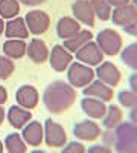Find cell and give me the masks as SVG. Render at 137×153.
Here are the masks:
<instances>
[{
    "label": "cell",
    "mask_w": 137,
    "mask_h": 153,
    "mask_svg": "<svg viewBox=\"0 0 137 153\" xmlns=\"http://www.w3.org/2000/svg\"><path fill=\"white\" fill-rule=\"evenodd\" d=\"M75 101H76L75 87L63 80L52 81L43 92V103L46 109L53 115H59L69 110L75 104Z\"/></svg>",
    "instance_id": "cell-1"
},
{
    "label": "cell",
    "mask_w": 137,
    "mask_h": 153,
    "mask_svg": "<svg viewBox=\"0 0 137 153\" xmlns=\"http://www.w3.org/2000/svg\"><path fill=\"white\" fill-rule=\"evenodd\" d=\"M116 144L117 153H137V126L130 123H120L116 129Z\"/></svg>",
    "instance_id": "cell-2"
},
{
    "label": "cell",
    "mask_w": 137,
    "mask_h": 153,
    "mask_svg": "<svg viewBox=\"0 0 137 153\" xmlns=\"http://www.w3.org/2000/svg\"><path fill=\"white\" fill-rule=\"evenodd\" d=\"M96 45L99 46V49L102 51L104 55L113 57V55L120 54L123 42H122V37H120L119 32H116L114 29L107 28V29H102L101 32L97 34Z\"/></svg>",
    "instance_id": "cell-3"
},
{
    "label": "cell",
    "mask_w": 137,
    "mask_h": 153,
    "mask_svg": "<svg viewBox=\"0 0 137 153\" xmlns=\"http://www.w3.org/2000/svg\"><path fill=\"white\" fill-rule=\"evenodd\" d=\"M95 71L92 69V66H87L84 63L79 61H75L70 63V66L67 68V80L69 84L73 86L75 89L76 87H85L87 84H90L95 80Z\"/></svg>",
    "instance_id": "cell-4"
},
{
    "label": "cell",
    "mask_w": 137,
    "mask_h": 153,
    "mask_svg": "<svg viewBox=\"0 0 137 153\" xmlns=\"http://www.w3.org/2000/svg\"><path fill=\"white\" fill-rule=\"evenodd\" d=\"M43 127H44V141L49 147L58 149V147H64L67 144V133L61 124L47 118Z\"/></svg>",
    "instance_id": "cell-5"
},
{
    "label": "cell",
    "mask_w": 137,
    "mask_h": 153,
    "mask_svg": "<svg viewBox=\"0 0 137 153\" xmlns=\"http://www.w3.org/2000/svg\"><path fill=\"white\" fill-rule=\"evenodd\" d=\"M24 22H26V26L32 35H43L51 28V17L47 12L41 9L29 11L24 17Z\"/></svg>",
    "instance_id": "cell-6"
},
{
    "label": "cell",
    "mask_w": 137,
    "mask_h": 153,
    "mask_svg": "<svg viewBox=\"0 0 137 153\" xmlns=\"http://www.w3.org/2000/svg\"><path fill=\"white\" fill-rule=\"evenodd\" d=\"M76 60L79 63H84L87 66H97L104 61V54L99 49V46L96 45V42H89L87 45H84L81 49H78L76 52Z\"/></svg>",
    "instance_id": "cell-7"
},
{
    "label": "cell",
    "mask_w": 137,
    "mask_h": 153,
    "mask_svg": "<svg viewBox=\"0 0 137 153\" xmlns=\"http://www.w3.org/2000/svg\"><path fill=\"white\" fill-rule=\"evenodd\" d=\"M95 74L97 76V80H101L110 87L117 86L120 83V76H122L119 68L111 61H102L101 65H97Z\"/></svg>",
    "instance_id": "cell-8"
},
{
    "label": "cell",
    "mask_w": 137,
    "mask_h": 153,
    "mask_svg": "<svg viewBox=\"0 0 137 153\" xmlns=\"http://www.w3.org/2000/svg\"><path fill=\"white\" fill-rule=\"evenodd\" d=\"M15 101H17V104L20 107L32 110L40 103V94L34 86L23 84L17 89V92H15Z\"/></svg>",
    "instance_id": "cell-9"
},
{
    "label": "cell",
    "mask_w": 137,
    "mask_h": 153,
    "mask_svg": "<svg viewBox=\"0 0 137 153\" xmlns=\"http://www.w3.org/2000/svg\"><path fill=\"white\" fill-rule=\"evenodd\" d=\"M101 127L97 123L92 120H84L73 126V135L81 141H96L97 138H101Z\"/></svg>",
    "instance_id": "cell-10"
},
{
    "label": "cell",
    "mask_w": 137,
    "mask_h": 153,
    "mask_svg": "<svg viewBox=\"0 0 137 153\" xmlns=\"http://www.w3.org/2000/svg\"><path fill=\"white\" fill-rule=\"evenodd\" d=\"M49 61H51V66L53 71L64 72L73 61V55L63 45H55L52 51L49 52Z\"/></svg>",
    "instance_id": "cell-11"
},
{
    "label": "cell",
    "mask_w": 137,
    "mask_h": 153,
    "mask_svg": "<svg viewBox=\"0 0 137 153\" xmlns=\"http://www.w3.org/2000/svg\"><path fill=\"white\" fill-rule=\"evenodd\" d=\"M21 138L31 147H38L44 141V127L40 121H29L21 129Z\"/></svg>",
    "instance_id": "cell-12"
},
{
    "label": "cell",
    "mask_w": 137,
    "mask_h": 153,
    "mask_svg": "<svg viewBox=\"0 0 137 153\" xmlns=\"http://www.w3.org/2000/svg\"><path fill=\"white\" fill-rule=\"evenodd\" d=\"M72 12H73V17L79 23L87 25V26H90V28L95 26L96 16H95L89 0H75L73 5H72Z\"/></svg>",
    "instance_id": "cell-13"
},
{
    "label": "cell",
    "mask_w": 137,
    "mask_h": 153,
    "mask_svg": "<svg viewBox=\"0 0 137 153\" xmlns=\"http://www.w3.org/2000/svg\"><path fill=\"white\" fill-rule=\"evenodd\" d=\"M82 92L85 97H92V98H97L104 101V103H108V101L113 100L114 92H113V87L107 86L105 83H102L101 80H93L90 84H87Z\"/></svg>",
    "instance_id": "cell-14"
},
{
    "label": "cell",
    "mask_w": 137,
    "mask_h": 153,
    "mask_svg": "<svg viewBox=\"0 0 137 153\" xmlns=\"http://www.w3.org/2000/svg\"><path fill=\"white\" fill-rule=\"evenodd\" d=\"M49 52L51 51H49L44 40H41V38H32L28 45L26 55L35 65H43L44 61L49 60Z\"/></svg>",
    "instance_id": "cell-15"
},
{
    "label": "cell",
    "mask_w": 137,
    "mask_h": 153,
    "mask_svg": "<svg viewBox=\"0 0 137 153\" xmlns=\"http://www.w3.org/2000/svg\"><path fill=\"white\" fill-rule=\"evenodd\" d=\"M81 109L92 120H102L107 112V106L104 101L92 97H85L81 100Z\"/></svg>",
    "instance_id": "cell-16"
},
{
    "label": "cell",
    "mask_w": 137,
    "mask_h": 153,
    "mask_svg": "<svg viewBox=\"0 0 137 153\" xmlns=\"http://www.w3.org/2000/svg\"><path fill=\"white\" fill-rule=\"evenodd\" d=\"M136 17H137V9L131 3L117 6L111 11V20H113V23L117 25V26H122V28L130 25L131 22H134Z\"/></svg>",
    "instance_id": "cell-17"
},
{
    "label": "cell",
    "mask_w": 137,
    "mask_h": 153,
    "mask_svg": "<svg viewBox=\"0 0 137 153\" xmlns=\"http://www.w3.org/2000/svg\"><path fill=\"white\" fill-rule=\"evenodd\" d=\"M6 118H8V123L14 127V129L18 130V129H23V127L32 120V113H31V110L23 109L17 104V106L9 107V110L6 113Z\"/></svg>",
    "instance_id": "cell-18"
},
{
    "label": "cell",
    "mask_w": 137,
    "mask_h": 153,
    "mask_svg": "<svg viewBox=\"0 0 137 153\" xmlns=\"http://www.w3.org/2000/svg\"><path fill=\"white\" fill-rule=\"evenodd\" d=\"M81 31V23L75 17H61L56 23V35L63 40L73 37L75 34H78Z\"/></svg>",
    "instance_id": "cell-19"
},
{
    "label": "cell",
    "mask_w": 137,
    "mask_h": 153,
    "mask_svg": "<svg viewBox=\"0 0 137 153\" xmlns=\"http://www.w3.org/2000/svg\"><path fill=\"white\" fill-rule=\"evenodd\" d=\"M5 35L8 38H21L26 40L29 37V29L26 26V22L21 17H14L8 20V23L5 25Z\"/></svg>",
    "instance_id": "cell-20"
},
{
    "label": "cell",
    "mask_w": 137,
    "mask_h": 153,
    "mask_svg": "<svg viewBox=\"0 0 137 153\" xmlns=\"http://www.w3.org/2000/svg\"><path fill=\"white\" fill-rule=\"evenodd\" d=\"M28 43L21 38H8L3 43V55L9 57L11 60H18L26 55Z\"/></svg>",
    "instance_id": "cell-21"
},
{
    "label": "cell",
    "mask_w": 137,
    "mask_h": 153,
    "mask_svg": "<svg viewBox=\"0 0 137 153\" xmlns=\"http://www.w3.org/2000/svg\"><path fill=\"white\" fill-rule=\"evenodd\" d=\"M92 37L93 34L89 31V29H81L78 34H75L73 37L67 38V40H64V48L69 51V52H76L78 49H81L84 45H87L89 42H92Z\"/></svg>",
    "instance_id": "cell-22"
},
{
    "label": "cell",
    "mask_w": 137,
    "mask_h": 153,
    "mask_svg": "<svg viewBox=\"0 0 137 153\" xmlns=\"http://www.w3.org/2000/svg\"><path fill=\"white\" fill-rule=\"evenodd\" d=\"M123 120V112L119 106H114V104H111L107 107V112L104 115V118H102V124L105 129H116V127L122 123Z\"/></svg>",
    "instance_id": "cell-23"
},
{
    "label": "cell",
    "mask_w": 137,
    "mask_h": 153,
    "mask_svg": "<svg viewBox=\"0 0 137 153\" xmlns=\"http://www.w3.org/2000/svg\"><path fill=\"white\" fill-rule=\"evenodd\" d=\"M28 144L18 133H9L5 138V147L8 153H26L28 152Z\"/></svg>",
    "instance_id": "cell-24"
},
{
    "label": "cell",
    "mask_w": 137,
    "mask_h": 153,
    "mask_svg": "<svg viewBox=\"0 0 137 153\" xmlns=\"http://www.w3.org/2000/svg\"><path fill=\"white\" fill-rule=\"evenodd\" d=\"M92 9L95 12V16L97 19H101L102 22H107L111 19V11H113V6L108 3V0H89Z\"/></svg>",
    "instance_id": "cell-25"
},
{
    "label": "cell",
    "mask_w": 137,
    "mask_h": 153,
    "mask_svg": "<svg viewBox=\"0 0 137 153\" xmlns=\"http://www.w3.org/2000/svg\"><path fill=\"white\" fill-rule=\"evenodd\" d=\"M120 58H122L123 65H125L127 68L137 72V42L128 45L127 48H122Z\"/></svg>",
    "instance_id": "cell-26"
},
{
    "label": "cell",
    "mask_w": 137,
    "mask_h": 153,
    "mask_svg": "<svg viewBox=\"0 0 137 153\" xmlns=\"http://www.w3.org/2000/svg\"><path fill=\"white\" fill-rule=\"evenodd\" d=\"M20 12V2L18 0H0V17L11 20L18 17Z\"/></svg>",
    "instance_id": "cell-27"
},
{
    "label": "cell",
    "mask_w": 137,
    "mask_h": 153,
    "mask_svg": "<svg viewBox=\"0 0 137 153\" xmlns=\"http://www.w3.org/2000/svg\"><path fill=\"white\" fill-rule=\"evenodd\" d=\"M14 71H15L14 60H11L6 55H0V80H8L14 74Z\"/></svg>",
    "instance_id": "cell-28"
},
{
    "label": "cell",
    "mask_w": 137,
    "mask_h": 153,
    "mask_svg": "<svg viewBox=\"0 0 137 153\" xmlns=\"http://www.w3.org/2000/svg\"><path fill=\"white\" fill-rule=\"evenodd\" d=\"M117 100H119V104L127 109H133L137 106V94L133 92L131 89L130 91H120L117 94Z\"/></svg>",
    "instance_id": "cell-29"
},
{
    "label": "cell",
    "mask_w": 137,
    "mask_h": 153,
    "mask_svg": "<svg viewBox=\"0 0 137 153\" xmlns=\"http://www.w3.org/2000/svg\"><path fill=\"white\" fill-rule=\"evenodd\" d=\"M85 147L84 144L78 143V141H73V143H67L63 150H61V153H85Z\"/></svg>",
    "instance_id": "cell-30"
},
{
    "label": "cell",
    "mask_w": 137,
    "mask_h": 153,
    "mask_svg": "<svg viewBox=\"0 0 137 153\" xmlns=\"http://www.w3.org/2000/svg\"><path fill=\"white\" fill-rule=\"evenodd\" d=\"M101 136H102V146L114 147V144H116V132L113 129H107L105 132L101 133Z\"/></svg>",
    "instance_id": "cell-31"
},
{
    "label": "cell",
    "mask_w": 137,
    "mask_h": 153,
    "mask_svg": "<svg viewBox=\"0 0 137 153\" xmlns=\"http://www.w3.org/2000/svg\"><path fill=\"white\" fill-rule=\"evenodd\" d=\"M87 153H114V152L111 150V147L96 144V146H92V147L89 149V152H87Z\"/></svg>",
    "instance_id": "cell-32"
},
{
    "label": "cell",
    "mask_w": 137,
    "mask_h": 153,
    "mask_svg": "<svg viewBox=\"0 0 137 153\" xmlns=\"http://www.w3.org/2000/svg\"><path fill=\"white\" fill-rule=\"evenodd\" d=\"M123 31H125L127 34H130V35H133V37L137 38V17H136L134 22H131L130 25H127V26H123Z\"/></svg>",
    "instance_id": "cell-33"
},
{
    "label": "cell",
    "mask_w": 137,
    "mask_h": 153,
    "mask_svg": "<svg viewBox=\"0 0 137 153\" xmlns=\"http://www.w3.org/2000/svg\"><path fill=\"white\" fill-rule=\"evenodd\" d=\"M20 3L26 5V6H38V5H43L46 3L47 0H18Z\"/></svg>",
    "instance_id": "cell-34"
},
{
    "label": "cell",
    "mask_w": 137,
    "mask_h": 153,
    "mask_svg": "<svg viewBox=\"0 0 137 153\" xmlns=\"http://www.w3.org/2000/svg\"><path fill=\"white\" fill-rule=\"evenodd\" d=\"M128 84H130V89H131V91L137 94V72H136V74H133V75L130 76Z\"/></svg>",
    "instance_id": "cell-35"
},
{
    "label": "cell",
    "mask_w": 137,
    "mask_h": 153,
    "mask_svg": "<svg viewBox=\"0 0 137 153\" xmlns=\"http://www.w3.org/2000/svg\"><path fill=\"white\" fill-rule=\"evenodd\" d=\"M6 101H8V91H6L2 84H0V106L5 104Z\"/></svg>",
    "instance_id": "cell-36"
},
{
    "label": "cell",
    "mask_w": 137,
    "mask_h": 153,
    "mask_svg": "<svg viewBox=\"0 0 137 153\" xmlns=\"http://www.w3.org/2000/svg\"><path fill=\"white\" fill-rule=\"evenodd\" d=\"M131 0H108V3L113 6V8H117V6H122V5H127L130 3Z\"/></svg>",
    "instance_id": "cell-37"
},
{
    "label": "cell",
    "mask_w": 137,
    "mask_h": 153,
    "mask_svg": "<svg viewBox=\"0 0 137 153\" xmlns=\"http://www.w3.org/2000/svg\"><path fill=\"white\" fill-rule=\"evenodd\" d=\"M130 121H131L134 126H137V106L133 107L131 112H130Z\"/></svg>",
    "instance_id": "cell-38"
},
{
    "label": "cell",
    "mask_w": 137,
    "mask_h": 153,
    "mask_svg": "<svg viewBox=\"0 0 137 153\" xmlns=\"http://www.w3.org/2000/svg\"><path fill=\"white\" fill-rule=\"evenodd\" d=\"M3 121H5V109L0 106V126H2Z\"/></svg>",
    "instance_id": "cell-39"
},
{
    "label": "cell",
    "mask_w": 137,
    "mask_h": 153,
    "mask_svg": "<svg viewBox=\"0 0 137 153\" xmlns=\"http://www.w3.org/2000/svg\"><path fill=\"white\" fill-rule=\"evenodd\" d=\"M3 32H5V20L0 17V35H2Z\"/></svg>",
    "instance_id": "cell-40"
},
{
    "label": "cell",
    "mask_w": 137,
    "mask_h": 153,
    "mask_svg": "<svg viewBox=\"0 0 137 153\" xmlns=\"http://www.w3.org/2000/svg\"><path fill=\"white\" fill-rule=\"evenodd\" d=\"M5 152V146H3V143L0 141V153H3Z\"/></svg>",
    "instance_id": "cell-41"
},
{
    "label": "cell",
    "mask_w": 137,
    "mask_h": 153,
    "mask_svg": "<svg viewBox=\"0 0 137 153\" xmlns=\"http://www.w3.org/2000/svg\"><path fill=\"white\" fill-rule=\"evenodd\" d=\"M31 153H47V152H44V150H32Z\"/></svg>",
    "instance_id": "cell-42"
},
{
    "label": "cell",
    "mask_w": 137,
    "mask_h": 153,
    "mask_svg": "<svg viewBox=\"0 0 137 153\" xmlns=\"http://www.w3.org/2000/svg\"><path fill=\"white\" fill-rule=\"evenodd\" d=\"M131 5H133V6L137 9V0H131Z\"/></svg>",
    "instance_id": "cell-43"
}]
</instances>
